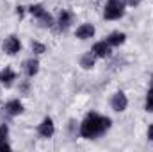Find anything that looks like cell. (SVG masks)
I'll list each match as a JSON object with an SVG mask.
<instances>
[{"instance_id":"7","label":"cell","mask_w":153,"mask_h":152,"mask_svg":"<svg viewBox=\"0 0 153 152\" xmlns=\"http://www.w3.org/2000/svg\"><path fill=\"white\" fill-rule=\"evenodd\" d=\"M53 122H52V118H45L43 122H41V125H39V134L43 136V138H50L52 134H53Z\"/></svg>"},{"instance_id":"10","label":"cell","mask_w":153,"mask_h":152,"mask_svg":"<svg viewBox=\"0 0 153 152\" xmlns=\"http://www.w3.org/2000/svg\"><path fill=\"white\" fill-rule=\"evenodd\" d=\"M94 54L93 52H87V54H84L82 56V59H80V66L82 68H85V70H89V68H93L94 66Z\"/></svg>"},{"instance_id":"20","label":"cell","mask_w":153,"mask_h":152,"mask_svg":"<svg viewBox=\"0 0 153 152\" xmlns=\"http://www.w3.org/2000/svg\"><path fill=\"white\" fill-rule=\"evenodd\" d=\"M123 2H130V4H134V2H135V0H123Z\"/></svg>"},{"instance_id":"11","label":"cell","mask_w":153,"mask_h":152,"mask_svg":"<svg viewBox=\"0 0 153 152\" xmlns=\"http://www.w3.org/2000/svg\"><path fill=\"white\" fill-rule=\"evenodd\" d=\"M38 70H39V63L36 61V59H29V61L25 63V72H27V75L29 77L36 75Z\"/></svg>"},{"instance_id":"1","label":"cell","mask_w":153,"mask_h":152,"mask_svg":"<svg viewBox=\"0 0 153 152\" xmlns=\"http://www.w3.org/2000/svg\"><path fill=\"white\" fill-rule=\"evenodd\" d=\"M111 127V118H107V116H100V114L96 113H91L85 116V120L82 122V125H80V134L84 136V138H96V136H100L102 132H105L107 129Z\"/></svg>"},{"instance_id":"15","label":"cell","mask_w":153,"mask_h":152,"mask_svg":"<svg viewBox=\"0 0 153 152\" xmlns=\"http://www.w3.org/2000/svg\"><path fill=\"white\" fill-rule=\"evenodd\" d=\"M146 111L153 113V90H148L146 93Z\"/></svg>"},{"instance_id":"18","label":"cell","mask_w":153,"mask_h":152,"mask_svg":"<svg viewBox=\"0 0 153 152\" xmlns=\"http://www.w3.org/2000/svg\"><path fill=\"white\" fill-rule=\"evenodd\" d=\"M11 147L7 145V141H0V150H9Z\"/></svg>"},{"instance_id":"8","label":"cell","mask_w":153,"mask_h":152,"mask_svg":"<svg viewBox=\"0 0 153 152\" xmlns=\"http://www.w3.org/2000/svg\"><path fill=\"white\" fill-rule=\"evenodd\" d=\"M14 79H16V74L11 68H4L0 72V84H4V86H11Z\"/></svg>"},{"instance_id":"6","label":"cell","mask_w":153,"mask_h":152,"mask_svg":"<svg viewBox=\"0 0 153 152\" xmlns=\"http://www.w3.org/2000/svg\"><path fill=\"white\" fill-rule=\"evenodd\" d=\"M76 38L78 39H89L94 36V27L91 25V23H84V25H80L78 29H76Z\"/></svg>"},{"instance_id":"3","label":"cell","mask_w":153,"mask_h":152,"mask_svg":"<svg viewBox=\"0 0 153 152\" xmlns=\"http://www.w3.org/2000/svg\"><path fill=\"white\" fill-rule=\"evenodd\" d=\"M111 106H112L114 111H125L126 106H128V100H126L125 93H121V91L114 93V97H112V100H111Z\"/></svg>"},{"instance_id":"2","label":"cell","mask_w":153,"mask_h":152,"mask_svg":"<svg viewBox=\"0 0 153 152\" xmlns=\"http://www.w3.org/2000/svg\"><path fill=\"white\" fill-rule=\"evenodd\" d=\"M125 14V2L123 0H109L103 11V16L107 20H117Z\"/></svg>"},{"instance_id":"9","label":"cell","mask_w":153,"mask_h":152,"mask_svg":"<svg viewBox=\"0 0 153 152\" xmlns=\"http://www.w3.org/2000/svg\"><path fill=\"white\" fill-rule=\"evenodd\" d=\"M5 111L9 114H20L23 111V106H22L20 100H11V102L5 104Z\"/></svg>"},{"instance_id":"16","label":"cell","mask_w":153,"mask_h":152,"mask_svg":"<svg viewBox=\"0 0 153 152\" xmlns=\"http://www.w3.org/2000/svg\"><path fill=\"white\" fill-rule=\"evenodd\" d=\"M7 134H9L7 125H5V123H4V125H0V141H5V140H7Z\"/></svg>"},{"instance_id":"17","label":"cell","mask_w":153,"mask_h":152,"mask_svg":"<svg viewBox=\"0 0 153 152\" xmlns=\"http://www.w3.org/2000/svg\"><path fill=\"white\" fill-rule=\"evenodd\" d=\"M32 50L38 52V54H43V52H45V45H41V43H38V41H34V43H32Z\"/></svg>"},{"instance_id":"13","label":"cell","mask_w":153,"mask_h":152,"mask_svg":"<svg viewBox=\"0 0 153 152\" xmlns=\"http://www.w3.org/2000/svg\"><path fill=\"white\" fill-rule=\"evenodd\" d=\"M70 23H71V14H70L68 11H62V13L59 14V27H61V29H68Z\"/></svg>"},{"instance_id":"4","label":"cell","mask_w":153,"mask_h":152,"mask_svg":"<svg viewBox=\"0 0 153 152\" xmlns=\"http://www.w3.org/2000/svg\"><path fill=\"white\" fill-rule=\"evenodd\" d=\"M20 48H22V43H20V39L16 38V36H9V38L5 39V43H4V50L7 52V54H16V52H20Z\"/></svg>"},{"instance_id":"14","label":"cell","mask_w":153,"mask_h":152,"mask_svg":"<svg viewBox=\"0 0 153 152\" xmlns=\"http://www.w3.org/2000/svg\"><path fill=\"white\" fill-rule=\"evenodd\" d=\"M29 11H30V13H32V14H34L36 18H41V16H43V14L46 13V11H45V7H43L41 4H36V5H30V9H29Z\"/></svg>"},{"instance_id":"19","label":"cell","mask_w":153,"mask_h":152,"mask_svg":"<svg viewBox=\"0 0 153 152\" xmlns=\"http://www.w3.org/2000/svg\"><path fill=\"white\" fill-rule=\"evenodd\" d=\"M148 136H150V140H153V123H152V127L148 129Z\"/></svg>"},{"instance_id":"12","label":"cell","mask_w":153,"mask_h":152,"mask_svg":"<svg viewBox=\"0 0 153 152\" xmlns=\"http://www.w3.org/2000/svg\"><path fill=\"white\" fill-rule=\"evenodd\" d=\"M125 38H126V36H125L123 32H112V34L107 38V43H109V45H114V47H117V45H121V43L125 41Z\"/></svg>"},{"instance_id":"5","label":"cell","mask_w":153,"mask_h":152,"mask_svg":"<svg viewBox=\"0 0 153 152\" xmlns=\"http://www.w3.org/2000/svg\"><path fill=\"white\" fill-rule=\"evenodd\" d=\"M93 54L96 57H107V56H111V45L107 41H98L93 47Z\"/></svg>"}]
</instances>
